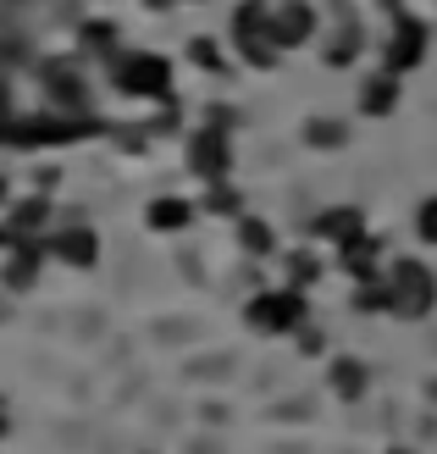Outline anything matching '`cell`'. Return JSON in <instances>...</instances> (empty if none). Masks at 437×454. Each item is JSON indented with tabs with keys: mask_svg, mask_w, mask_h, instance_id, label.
<instances>
[{
	"mask_svg": "<svg viewBox=\"0 0 437 454\" xmlns=\"http://www.w3.org/2000/svg\"><path fill=\"white\" fill-rule=\"evenodd\" d=\"M105 78L128 100H172V61L160 51H122L105 61Z\"/></svg>",
	"mask_w": 437,
	"mask_h": 454,
	"instance_id": "obj_1",
	"label": "cell"
},
{
	"mask_svg": "<svg viewBox=\"0 0 437 454\" xmlns=\"http://www.w3.org/2000/svg\"><path fill=\"white\" fill-rule=\"evenodd\" d=\"M382 283H387V316H399V322H426V316H432V305H437V271L426 261H416V255L387 261Z\"/></svg>",
	"mask_w": 437,
	"mask_h": 454,
	"instance_id": "obj_2",
	"label": "cell"
},
{
	"mask_svg": "<svg viewBox=\"0 0 437 454\" xmlns=\"http://www.w3.org/2000/svg\"><path fill=\"white\" fill-rule=\"evenodd\" d=\"M227 39H233V51L244 56V67H255V73H271V67L283 61L277 28H271V0H238L233 22H227Z\"/></svg>",
	"mask_w": 437,
	"mask_h": 454,
	"instance_id": "obj_3",
	"label": "cell"
},
{
	"mask_svg": "<svg viewBox=\"0 0 437 454\" xmlns=\"http://www.w3.org/2000/svg\"><path fill=\"white\" fill-rule=\"evenodd\" d=\"M305 322H310V300L299 288H288V283L266 288V294H255V300L244 305V327L255 338H299Z\"/></svg>",
	"mask_w": 437,
	"mask_h": 454,
	"instance_id": "obj_4",
	"label": "cell"
},
{
	"mask_svg": "<svg viewBox=\"0 0 437 454\" xmlns=\"http://www.w3.org/2000/svg\"><path fill=\"white\" fill-rule=\"evenodd\" d=\"M89 133L83 117H61V111H39V117H17L12 133H6V145L12 150H66V145H78Z\"/></svg>",
	"mask_w": 437,
	"mask_h": 454,
	"instance_id": "obj_5",
	"label": "cell"
},
{
	"mask_svg": "<svg viewBox=\"0 0 437 454\" xmlns=\"http://www.w3.org/2000/svg\"><path fill=\"white\" fill-rule=\"evenodd\" d=\"M426 51H432V34H426V22L416 17V12H394V22H387V39H382V67L387 73H416V67L426 61Z\"/></svg>",
	"mask_w": 437,
	"mask_h": 454,
	"instance_id": "obj_6",
	"label": "cell"
},
{
	"mask_svg": "<svg viewBox=\"0 0 437 454\" xmlns=\"http://www.w3.org/2000/svg\"><path fill=\"white\" fill-rule=\"evenodd\" d=\"M183 167L189 177L199 184H227V172H233V139H227V128H199L183 139Z\"/></svg>",
	"mask_w": 437,
	"mask_h": 454,
	"instance_id": "obj_7",
	"label": "cell"
},
{
	"mask_svg": "<svg viewBox=\"0 0 437 454\" xmlns=\"http://www.w3.org/2000/svg\"><path fill=\"white\" fill-rule=\"evenodd\" d=\"M44 261H51V249L39 239H12L0 249V288L6 294H34L44 283Z\"/></svg>",
	"mask_w": 437,
	"mask_h": 454,
	"instance_id": "obj_8",
	"label": "cell"
},
{
	"mask_svg": "<svg viewBox=\"0 0 437 454\" xmlns=\"http://www.w3.org/2000/svg\"><path fill=\"white\" fill-rule=\"evenodd\" d=\"M44 249H51V261L66 266V271H95V261H100V233L89 222H56L51 239H44Z\"/></svg>",
	"mask_w": 437,
	"mask_h": 454,
	"instance_id": "obj_9",
	"label": "cell"
},
{
	"mask_svg": "<svg viewBox=\"0 0 437 454\" xmlns=\"http://www.w3.org/2000/svg\"><path fill=\"white\" fill-rule=\"evenodd\" d=\"M399 106H404V78H399V73H387V67H377L371 78H360L355 111H360L365 122H387V117H399Z\"/></svg>",
	"mask_w": 437,
	"mask_h": 454,
	"instance_id": "obj_10",
	"label": "cell"
},
{
	"mask_svg": "<svg viewBox=\"0 0 437 454\" xmlns=\"http://www.w3.org/2000/svg\"><path fill=\"white\" fill-rule=\"evenodd\" d=\"M271 28H277L283 51H299V44H310V34L321 28V17H316L310 0H271Z\"/></svg>",
	"mask_w": 437,
	"mask_h": 454,
	"instance_id": "obj_11",
	"label": "cell"
},
{
	"mask_svg": "<svg viewBox=\"0 0 437 454\" xmlns=\"http://www.w3.org/2000/svg\"><path fill=\"white\" fill-rule=\"evenodd\" d=\"M365 56V28H360V17H338L327 39H321V61L332 67V73H343V67H355Z\"/></svg>",
	"mask_w": 437,
	"mask_h": 454,
	"instance_id": "obj_12",
	"label": "cell"
},
{
	"mask_svg": "<svg viewBox=\"0 0 437 454\" xmlns=\"http://www.w3.org/2000/svg\"><path fill=\"white\" fill-rule=\"evenodd\" d=\"M371 227H365V216L355 211V206H327L316 222H310V239H321V244H332V249H349L355 239H365Z\"/></svg>",
	"mask_w": 437,
	"mask_h": 454,
	"instance_id": "obj_13",
	"label": "cell"
},
{
	"mask_svg": "<svg viewBox=\"0 0 437 454\" xmlns=\"http://www.w3.org/2000/svg\"><path fill=\"white\" fill-rule=\"evenodd\" d=\"M0 227H6V233L12 239H51V233H44V227H51V194H44V189H34L28 200H17V206H6V222H0Z\"/></svg>",
	"mask_w": 437,
	"mask_h": 454,
	"instance_id": "obj_14",
	"label": "cell"
},
{
	"mask_svg": "<svg viewBox=\"0 0 437 454\" xmlns=\"http://www.w3.org/2000/svg\"><path fill=\"white\" fill-rule=\"evenodd\" d=\"M194 216H199V206L189 194H155L144 206V227H150V233H189Z\"/></svg>",
	"mask_w": 437,
	"mask_h": 454,
	"instance_id": "obj_15",
	"label": "cell"
},
{
	"mask_svg": "<svg viewBox=\"0 0 437 454\" xmlns=\"http://www.w3.org/2000/svg\"><path fill=\"white\" fill-rule=\"evenodd\" d=\"M327 388H332L343 404H360L365 394H371V372H365V360L332 355V360H327Z\"/></svg>",
	"mask_w": 437,
	"mask_h": 454,
	"instance_id": "obj_16",
	"label": "cell"
},
{
	"mask_svg": "<svg viewBox=\"0 0 437 454\" xmlns=\"http://www.w3.org/2000/svg\"><path fill=\"white\" fill-rule=\"evenodd\" d=\"M233 233H238V249L249 261H266V255H277V233H271V222H261V216H238L233 222Z\"/></svg>",
	"mask_w": 437,
	"mask_h": 454,
	"instance_id": "obj_17",
	"label": "cell"
},
{
	"mask_svg": "<svg viewBox=\"0 0 437 454\" xmlns=\"http://www.w3.org/2000/svg\"><path fill=\"white\" fill-rule=\"evenodd\" d=\"M183 61H189L194 73H211V78L227 73V51H222V39H211V34H194L189 51H183Z\"/></svg>",
	"mask_w": 437,
	"mask_h": 454,
	"instance_id": "obj_18",
	"label": "cell"
},
{
	"mask_svg": "<svg viewBox=\"0 0 437 454\" xmlns=\"http://www.w3.org/2000/svg\"><path fill=\"white\" fill-rule=\"evenodd\" d=\"M299 133H305L310 150H343L349 145V122H338V117H310Z\"/></svg>",
	"mask_w": 437,
	"mask_h": 454,
	"instance_id": "obj_19",
	"label": "cell"
},
{
	"mask_svg": "<svg viewBox=\"0 0 437 454\" xmlns=\"http://www.w3.org/2000/svg\"><path fill=\"white\" fill-rule=\"evenodd\" d=\"M316 278H321V261L310 255V249H288V255H283V283L288 288L305 294V288H316Z\"/></svg>",
	"mask_w": 437,
	"mask_h": 454,
	"instance_id": "obj_20",
	"label": "cell"
},
{
	"mask_svg": "<svg viewBox=\"0 0 437 454\" xmlns=\"http://www.w3.org/2000/svg\"><path fill=\"white\" fill-rule=\"evenodd\" d=\"M349 305H355L360 316H387V283H382V278H371V283H355Z\"/></svg>",
	"mask_w": 437,
	"mask_h": 454,
	"instance_id": "obj_21",
	"label": "cell"
},
{
	"mask_svg": "<svg viewBox=\"0 0 437 454\" xmlns=\"http://www.w3.org/2000/svg\"><path fill=\"white\" fill-rule=\"evenodd\" d=\"M205 211H216V216H244V194L238 189H227V184H205Z\"/></svg>",
	"mask_w": 437,
	"mask_h": 454,
	"instance_id": "obj_22",
	"label": "cell"
},
{
	"mask_svg": "<svg viewBox=\"0 0 437 454\" xmlns=\"http://www.w3.org/2000/svg\"><path fill=\"white\" fill-rule=\"evenodd\" d=\"M410 227H416V239H421L426 249H437V194H426L421 206H416V216H410Z\"/></svg>",
	"mask_w": 437,
	"mask_h": 454,
	"instance_id": "obj_23",
	"label": "cell"
},
{
	"mask_svg": "<svg viewBox=\"0 0 437 454\" xmlns=\"http://www.w3.org/2000/svg\"><path fill=\"white\" fill-rule=\"evenodd\" d=\"M12 122H17V106H12V83L0 78V133H12Z\"/></svg>",
	"mask_w": 437,
	"mask_h": 454,
	"instance_id": "obj_24",
	"label": "cell"
},
{
	"mask_svg": "<svg viewBox=\"0 0 437 454\" xmlns=\"http://www.w3.org/2000/svg\"><path fill=\"white\" fill-rule=\"evenodd\" d=\"M6 427H12V411H6V394H0V438H6Z\"/></svg>",
	"mask_w": 437,
	"mask_h": 454,
	"instance_id": "obj_25",
	"label": "cell"
},
{
	"mask_svg": "<svg viewBox=\"0 0 437 454\" xmlns=\"http://www.w3.org/2000/svg\"><path fill=\"white\" fill-rule=\"evenodd\" d=\"M12 206V189H6V177H0V211H6Z\"/></svg>",
	"mask_w": 437,
	"mask_h": 454,
	"instance_id": "obj_26",
	"label": "cell"
},
{
	"mask_svg": "<svg viewBox=\"0 0 437 454\" xmlns=\"http://www.w3.org/2000/svg\"><path fill=\"white\" fill-rule=\"evenodd\" d=\"M144 6H150V12H167V6H172V0H144Z\"/></svg>",
	"mask_w": 437,
	"mask_h": 454,
	"instance_id": "obj_27",
	"label": "cell"
},
{
	"mask_svg": "<svg viewBox=\"0 0 437 454\" xmlns=\"http://www.w3.org/2000/svg\"><path fill=\"white\" fill-rule=\"evenodd\" d=\"M387 454H416V449H404V443H394V449H387Z\"/></svg>",
	"mask_w": 437,
	"mask_h": 454,
	"instance_id": "obj_28",
	"label": "cell"
},
{
	"mask_svg": "<svg viewBox=\"0 0 437 454\" xmlns=\"http://www.w3.org/2000/svg\"><path fill=\"white\" fill-rule=\"evenodd\" d=\"M6 244H12V233H6V227H0V249H6Z\"/></svg>",
	"mask_w": 437,
	"mask_h": 454,
	"instance_id": "obj_29",
	"label": "cell"
},
{
	"mask_svg": "<svg viewBox=\"0 0 437 454\" xmlns=\"http://www.w3.org/2000/svg\"><path fill=\"white\" fill-rule=\"evenodd\" d=\"M183 6H199V0H183Z\"/></svg>",
	"mask_w": 437,
	"mask_h": 454,
	"instance_id": "obj_30",
	"label": "cell"
}]
</instances>
